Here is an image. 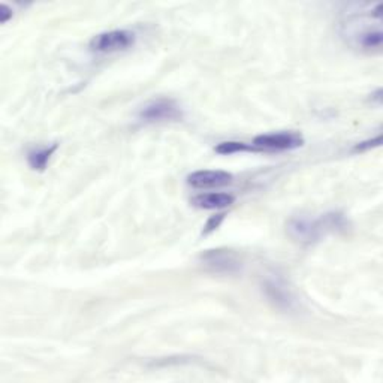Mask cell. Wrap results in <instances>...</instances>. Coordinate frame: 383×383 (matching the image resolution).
<instances>
[{
	"instance_id": "obj_8",
	"label": "cell",
	"mask_w": 383,
	"mask_h": 383,
	"mask_svg": "<svg viewBox=\"0 0 383 383\" xmlns=\"http://www.w3.org/2000/svg\"><path fill=\"white\" fill-rule=\"evenodd\" d=\"M356 39V47L361 48L364 51H380L382 44H383V34L380 29H364L359 31V34H355L354 36Z\"/></svg>"
},
{
	"instance_id": "obj_3",
	"label": "cell",
	"mask_w": 383,
	"mask_h": 383,
	"mask_svg": "<svg viewBox=\"0 0 383 383\" xmlns=\"http://www.w3.org/2000/svg\"><path fill=\"white\" fill-rule=\"evenodd\" d=\"M183 111L179 103L166 98L151 101L140 111V118L147 123L175 122V120H180Z\"/></svg>"
},
{
	"instance_id": "obj_13",
	"label": "cell",
	"mask_w": 383,
	"mask_h": 383,
	"mask_svg": "<svg viewBox=\"0 0 383 383\" xmlns=\"http://www.w3.org/2000/svg\"><path fill=\"white\" fill-rule=\"evenodd\" d=\"M10 18H12V10L10 6H6V5H0V23L5 24L10 21Z\"/></svg>"
},
{
	"instance_id": "obj_2",
	"label": "cell",
	"mask_w": 383,
	"mask_h": 383,
	"mask_svg": "<svg viewBox=\"0 0 383 383\" xmlns=\"http://www.w3.org/2000/svg\"><path fill=\"white\" fill-rule=\"evenodd\" d=\"M135 39L137 36L131 30H109L96 35L89 47L96 53H117L131 48L135 44Z\"/></svg>"
},
{
	"instance_id": "obj_6",
	"label": "cell",
	"mask_w": 383,
	"mask_h": 383,
	"mask_svg": "<svg viewBox=\"0 0 383 383\" xmlns=\"http://www.w3.org/2000/svg\"><path fill=\"white\" fill-rule=\"evenodd\" d=\"M233 174L225 171H196L187 177V183L196 189L223 187L233 183Z\"/></svg>"
},
{
	"instance_id": "obj_12",
	"label": "cell",
	"mask_w": 383,
	"mask_h": 383,
	"mask_svg": "<svg viewBox=\"0 0 383 383\" xmlns=\"http://www.w3.org/2000/svg\"><path fill=\"white\" fill-rule=\"evenodd\" d=\"M380 142H382V137H378V138H374V140L361 142V144H358V146L355 147V151H364V150H369L371 147H378Z\"/></svg>"
},
{
	"instance_id": "obj_5",
	"label": "cell",
	"mask_w": 383,
	"mask_h": 383,
	"mask_svg": "<svg viewBox=\"0 0 383 383\" xmlns=\"http://www.w3.org/2000/svg\"><path fill=\"white\" fill-rule=\"evenodd\" d=\"M202 262L214 273H234L239 268L237 254L230 250H209L202 254Z\"/></svg>"
},
{
	"instance_id": "obj_9",
	"label": "cell",
	"mask_w": 383,
	"mask_h": 383,
	"mask_svg": "<svg viewBox=\"0 0 383 383\" xmlns=\"http://www.w3.org/2000/svg\"><path fill=\"white\" fill-rule=\"evenodd\" d=\"M57 148V146H51V147H45V148H39L35 151H30L29 156H27V161L29 165L34 168L35 171H44L48 162H50V159L53 156V153Z\"/></svg>"
},
{
	"instance_id": "obj_7",
	"label": "cell",
	"mask_w": 383,
	"mask_h": 383,
	"mask_svg": "<svg viewBox=\"0 0 383 383\" xmlns=\"http://www.w3.org/2000/svg\"><path fill=\"white\" fill-rule=\"evenodd\" d=\"M235 202L234 195L230 194H204L192 199V204L202 210H220L230 207Z\"/></svg>"
},
{
	"instance_id": "obj_4",
	"label": "cell",
	"mask_w": 383,
	"mask_h": 383,
	"mask_svg": "<svg viewBox=\"0 0 383 383\" xmlns=\"http://www.w3.org/2000/svg\"><path fill=\"white\" fill-rule=\"evenodd\" d=\"M304 138L298 132H276L263 133L253 140V147L267 151H283L302 147Z\"/></svg>"
},
{
	"instance_id": "obj_11",
	"label": "cell",
	"mask_w": 383,
	"mask_h": 383,
	"mask_svg": "<svg viewBox=\"0 0 383 383\" xmlns=\"http://www.w3.org/2000/svg\"><path fill=\"white\" fill-rule=\"evenodd\" d=\"M223 217H225V214H217V215H214V217H211L209 220V223L205 225V234H209V233H211V230L217 229V226L220 225V222L223 220Z\"/></svg>"
},
{
	"instance_id": "obj_1",
	"label": "cell",
	"mask_w": 383,
	"mask_h": 383,
	"mask_svg": "<svg viewBox=\"0 0 383 383\" xmlns=\"http://www.w3.org/2000/svg\"><path fill=\"white\" fill-rule=\"evenodd\" d=\"M346 219L340 213H328L321 217H295L289 222V235L300 243H315L326 234L346 228Z\"/></svg>"
},
{
	"instance_id": "obj_10",
	"label": "cell",
	"mask_w": 383,
	"mask_h": 383,
	"mask_svg": "<svg viewBox=\"0 0 383 383\" xmlns=\"http://www.w3.org/2000/svg\"><path fill=\"white\" fill-rule=\"evenodd\" d=\"M250 150H258L256 147L253 146H247L244 142H237V141H228V142H220L217 147H215V151L219 155H234V153H239V151H250Z\"/></svg>"
}]
</instances>
